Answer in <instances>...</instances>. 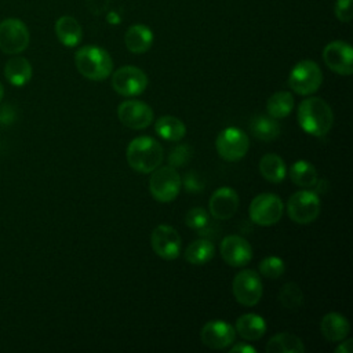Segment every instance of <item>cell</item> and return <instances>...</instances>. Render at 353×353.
I'll return each mask as SVG.
<instances>
[{
    "instance_id": "6da1fadb",
    "label": "cell",
    "mask_w": 353,
    "mask_h": 353,
    "mask_svg": "<svg viewBox=\"0 0 353 353\" xmlns=\"http://www.w3.org/2000/svg\"><path fill=\"white\" fill-rule=\"evenodd\" d=\"M296 117L299 127L313 137L325 135L334 123L331 106L319 97H309L301 101Z\"/></svg>"
},
{
    "instance_id": "7a4b0ae2",
    "label": "cell",
    "mask_w": 353,
    "mask_h": 353,
    "mask_svg": "<svg viewBox=\"0 0 353 353\" xmlns=\"http://www.w3.org/2000/svg\"><path fill=\"white\" fill-rule=\"evenodd\" d=\"M127 161L128 165L141 172L150 174L161 165L164 159L163 146L152 137H137L127 146Z\"/></svg>"
},
{
    "instance_id": "3957f363",
    "label": "cell",
    "mask_w": 353,
    "mask_h": 353,
    "mask_svg": "<svg viewBox=\"0 0 353 353\" xmlns=\"http://www.w3.org/2000/svg\"><path fill=\"white\" fill-rule=\"evenodd\" d=\"M74 65L81 76L99 81L110 76L113 61L109 52L98 46H84L74 54Z\"/></svg>"
},
{
    "instance_id": "277c9868",
    "label": "cell",
    "mask_w": 353,
    "mask_h": 353,
    "mask_svg": "<svg viewBox=\"0 0 353 353\" xmlns=\"http://www.w3.org/2000/svg\"><path fill=\"white\" fill-rule=\"evenodd\" d=\"M323 83L320 66L310 59L299 61L290 72L288 85L299 95H310L316 92Z\"/></svg>"
},
{
    "instance_id": "5b68a950",
    "label": "cell",
    "mask_w": 353,
    "mask_h": 353,
    "mask_svg": "<svg viewBox=\"0 0 353 353\" xmlns=\"http://www.w3.org/2000/svg\"><path fill=\"white\" fill-rule=\"evenodd\" d=\"M149 190L153 199L160 203H170L175 200L181 190V175L178 174L176 168L164 165L152 171Z\"/></svg>"
},
{
    "instance_id": "8992f818",
    "label": "cell",
    "mask_w": 353,
    "mask_h": 353,
    "mask_svg": "<svg viewBox=\"0 0 353 353\" xmlns=\"http://www.w3.org/2000/svg\"><path fill=\"white\" fill-rule=\"evenodd\" d=\"M321 203L316 192L303 189L295 192L287 201V212L292 222L306 225L313 221L320 214Z\"/></svg>"
},
{
    "instance_id": "52a82bcc",
    "label": "cell",
    "mask_w": 353,
    "mask_h": 353,
    "mask_svg": "<svg viewBox=\"0 0 353 353\" xmlns=\"http://www.w3.org/2000/svg\"><path fill=\"white\" fill-rule=\"evenodd\" d=\"M284 212L283 200L274 193H261L250 203L248 214L254 223L272 226L277 223Z\"/></svg>"
},
{
    "instance_id": "ba28073f",
    "label": "cell",
    "mask_w": 353,
    "mask_h": 353,
    "mask_svg": "<svg viewBox=\"0 0 353 353\" xmlns=\"http://www.w3.org/2000/svg\"><path fill=\"white\" fill-rule=\"evenodd\" d=\"M215 148L221 159L226 161H239L247 154L250 141L247 134L240 128L226 127L218 134Z\"/></svg>"
},
{
    "instance_id": "9c48e42d",
    "label": "cell",
    "mask_w": 353,
    "mask_h": 353,
    "mask_svg": "<svg viewBox=\"0 0 353 353\" xmlns=\"http://www.w3.org/2000/svg\"><path fill=\"white\" fill-rule=\"evenodd\" d=\"M232 291L240 305L254 306L261 301L263 294L262 280L255 270L243 269L234 276Z\"/></svg>"
},
{
    "instance_id": "30bf717a",
    "label": "cell",
    "mask_w": 353,
    "mask_h": 353,
    "mask_svg": "<svg viewBox=\"0 0 353 353\" xmlns=\"http://www.w3.org/2000/svg\"><path fill=\"white\" fill-rule=\"evenodd\" d=\"M112 87L123 97H137L146 90L148 76L137 66H121L112 74Z\"/></svg>"
},
{
    "instance_id": "8fae6325",
    "label": "cell",
    "mask_w": 353,
    "mask_h": 353,
    "mask_svg": "<svg viewBox=\"0 0 353 353\" xmlns=\"http://www.w3.org/2000/svg\"><path fill=\"white\" fill-rule=\"evenodd\" d=\"M29 44V30L17 18H7L0 22V50L6 54H19Z\"/></svg>"
},
{
    "instance_id": "7c38bea8",
    "label": "cell",
    "mask_w": 353,
    "mask_h": 353,
    "mask_svg": "<svg viewBox=\"0 0 353 353\" xmlns=\"http://www.w3.org/2000/svg\"><path fill=\"white\" fill-rule=\"evenodd\" d=\"M152 108L138 99L123 101L117 106V117L120 123L131 130H143L153 123Z\"/></svg>"
},
{
    "instance_id": "4fadbf2b",
    "label": "cell",
    "mask_w": 353,
    "mask_h": 353,
    "mask_svg": "<svg viewBox=\"0 0 353 353\" xmlns=\"http://www.w3.org/2000/svg\"><path fill=\"white\" fill-rule=\"evenodd\" d=\"M150 245L156 255L165 261H172L181 254V236L170 225H159L150 234Z\"/></svg>"
},
{
    "instance_id": "5bb4252c",
    "label": "cell",
    "mask_w": 353,
    "mask_h": 353,
    "mask_svg": "<svg viewBox=\"0 0 353 353\" xmlns=\"http://www.w3.org/2000/svg\"><path fill=\"white\" fill-rule=\"evenodd\" d=\"M323 59L338 74L349 76L353 72V50L345 41L335 40L328 43L323 50Z\"/></svg>"
},
{
    "instance_id": "9a60e30c",
    "label": "cell",
    "mask_w": 353,
    "mask_h": 353,
    "mask_svg": "<svg viewBox=\"0 0 353 353\" xmlns=\"http://www.w3.org/2000/svg\"><path fill=\"white\" fill-rule=\"evenodd\" d=\"M221 256L222 259L233 268H241L252 259L251 244L239 234L225 236L221 241Z\"/></svg>"
},
{
    "instance_id": "2e32d148",
    "label": "cell",
    "mask_w": 353,
    "mask_h": 353,
    "mask_svg": "<svg viewBox=\"0 0 353 353\" xmlns=\"http://www.w3.org/2000/svg\"><path fill=\"white\" fill-rule=\"evenodd\" d=\"M200 338L210 349H225L234 342L236 330L223 320H211L203 325Z\"/></svg>"
},
{
    "instance_id": "e0dca14e",
    "label": "cell",
    "mask_w": 353,
    "mask_h": 353,
    "mask_svg": "<svg viewBox=\"0 0 353 353\" xmlns=\"http://www.w3.org/2000/svg\"><path fill=\"white\" fill-rule=\"evenodd\" d=\"M239 207V196L234 189L222 186L216 189L208 201L210 214L218 221H226L234 215Z\"/></svg>"
},
{
    "instance_id": "ac0fdd59",
    "label": "cell",
    "mask_w": 353,
    "mask_h": 353,
    "mask_svg": "<svg viewBox=\"0 0 353 353\" xmlns=\"http://www.w3.org/2000/svg\"><path fill=\"white\" fill-rule=\"evenodd\" d=\"M320 331L330 342H339L350 332V324L345 316L336 312L327 313L320 321Z\"/></svg>"
},
{
    "instance_id": "d6986e66",
    "label": "cell",
    "mask_w": 353,
    "mask_h": 353,
    "mask_svg": "<svg viewBox=\"0 0 353 353\" xmlns=\"http://www.w3.org/2000/svg\"><path fill=\"white\" fill-rule=\"evenodd\" d=\"M234 330L245 341H258L266 332V321L256 313H245L236 320Z\"/></svg>"
},
{
    "instance_id": "ffe728a7",
    "label": "cell",
    "mask_w": 353,
    "mask_h": 353,
    "mask_svg": "<svg viewBox=\"0 0 353 353\" xmlns=\"http://www.w3.org/2000/svg\"><path fill=\"white\" fill-rule=\"evenodd\" d=\"M124 43L128 51L134 54H143L152 47L153 33L146 25H132L125 32Z\"/></svg>"
},
{
    "instance_id": "44dd1931",
    "label": "cell",
    "mask_w": 353,
    "mask_h": 353,
    "mask_svg": "<svg viewBox=\"0 0 353 353\" xmlns=\"http://www.w3.org/2000/svg\"><path fill=\"white\" fill-rule=\"evenodd\" d=\"M55 33L58 40L66 47H74L81 40V26L70 15H63L55 22Z\"/></svg>"
},
{
    "instance_id": "7402d4cb",
    "label": "cell",
    "mask_w": 353,
    "mask_h": 353,
    "mask_svg": "<svg viewBox=\"0 0 353 353\" xmlns=\"http://www.w3.org/2000/svg\"><path fill=\"white\" fill-rule=\"evenodd\" d=\"M4 76L12 85H25L32 77V65L23 57H12L4 66Z\"/></svg>"
},
{
    "instance_id": "603a6c76",
    "label": "cell",
    "mask_w": 353,
    "mask_h": 353,
    "mask_svg": "<svg viewBox=\"0 0 353 353\" xmlns=\"http://www.w3.org/2000/svg\"><path fill=\"white\" fill-rule=\"evenodd\" d=\"M154 131L160 138L168 142H178L186 135V125L178 117L161 116L154 123Z\"/></svg>"
},
{
    "instance_id": "cb8c5ba5",
    "label": "cell",
    "mask_w": 353,
    "mask_h": 353,
    "mask_svg": "<svg viewBox=\"0 0 353 353\" xmlns=\"http://www.w3.org/2000/svg\"><path fill=\"white\" fill-rule=\"evenodd\" d=\"M268 353H303L305 346L301 338L291 332H279L266 343Z\"/></svg>"
},
{
    "instance_id": "d4e9b609",
    "label": "cell",
    "mask_w": 353,
    "mask_h": 353,
    "mask_svg": "<svg viewBox=\"0 0 353 353\" xmlns=\"http://www.w3.org/2000/svg\"><path fill=\"white\" fill-rule=\"evenodd\" d=\"M259 172L266 181L272 183H279L285 178L287 167L284 160L279 154L266 153L259 160Z\"/></svg>"
},
{
    "instance_id": "484cf974",
    "label": "cell",
    "mask_w": 353,
    "mask_h": 353,
    "mask_svg": "<svg viewBox=\"0 0 353 353\" xmlns=\"http://www.w3.org/2000/svg\"><path fill=\"white\" fill-rule=\"evenodd\" d=\"M214 254H215V247L210 240L197 239L186 247L183 256L189 263L200 266L210 262L214 258Z\"/></svg>"
},
{
    "instance_id": "4316f807",
    "label": "cell",
    "mask_w": 353,
    "mask_h": 353,
    "mask_svg": "<svg viewBox=\"0 0 353 353\" xmlns=\"http://www.w3.org/2000/svg\"><path fill=\"white\" fill-rule=\"evenodd\" d=\"M250 132L256 139L269 142L280 135V124L270 116H255L250 123Z\"/></svg>"
},
{
    "instance_id": "83f0119b",
    "label": "cell",
    "mask_w": 353,
    "mask_h": 353,
    "mask_svg": "<svg viewBox=\"0 0 353 353\" xmlns=\"http://www.w3.org/2000/svg\"><path fill=\"white\" fill-rule=\"evenodd\" d=\"M290 178L291 181L301 188H313L319 181V174L314 165L306 160H298L292 163L290 167Z\"/></svg>"
},
{
    "instance_id": "f1b7e54d",
    "label": "cell",
    "mask_w": 353,
    "mask_h": 353,
    "mask_svg": "<svg viewBox=\"0 0 353 353\" xmlns=\"http://www.w3.org/2000/svg\"><path fill=\"white\" fill-rule=\"evenodd\" d=\"M295 101L291 92L288 91H277L272 94L266 102V112L273 119H284L294 109Z\"/></svg>"
},
{
    "instance_id": "f546056e",
    "label": "cell",
    "mask_w": 353,
    "mask_h": 353,
    "mask_svg": "<svg viewBox=\"0 0 353 353\" xmlns=\"http://www.w3.org/2000/svg\"><path fill=\"white\" fill-rule=\"evenodd\" d=\"M279 301L284 309L296 310L303 303V294L296 283H285L279 291Z\"/></svg>"
},
{
    "instance_id": "4dcf8cb0",
    "label": "cell",
    "mask_w": 353,
    "mask_h": 353,
    "mask_svg": "<svg viewBox=\"0 0 353 353\" xmlns=\"http://www.w3.org/2000/svg\"><path fill=\"white\" fill-rule=\"evenodd\" d=\"M185 223L190 229L200 233L201 236H204L207 233V230L211 228L208 212L201 207H194V208L189 210L188 214L185 215Z\"/></svg>"
},
{
    "instance_id": "1f68e13d",
    "label": "cell",
    "mask_w": 353,
    "mask_h": 353,
    "mask_svg": "<svg viewBox=\"0 0 353 353\" xmlns=\"http://www.w3.org/2000/svg\"><path fill=\"white\" fill-rule=\"evenodd\" d=\"M259 273L266 279H279L285 272V263L280 256L270 255L263 258L259 265Z\"/></svg>"
},
{
    "instance_id": "d6a6232c",
    "label": "cell",
    "mask_w": 353,
    "mask_h": 353,
    "mask_svg": "<svg viewBox=\"0 0 353 353\" xmlns=\"http://www.w3.org/2000/svg\"><path fill=\"white\" fill-rule=\"evenodd\" d=\"M192 148L188 143H179L168 154V163L171 167H183L192 157Z\"/></svg>"
},
{
    "instance_id": "836d02e7",
    "label": "cell",
    "mask_w": 353,
    "mask_h": 353,
    "mask_svg": "<svg viewBox=\"0 0 353 353\" xmlns=\"http://www.w3.org/2000/svg\"><path fill=\"white\" fill-rule=\"evenodd\" d=\"M181 188H183L188 193H199L204 189V181L194 171H188L181 179Z\"/></svg>"
},
{
    "instance_id": "e575fe53",
    "label": "cell",
    "mask_w": 353,
    "mask_h": 353,
    "mask_svg": "<svg viewBox=\"0 0 353 353\" xmlns=\"http://www.w3.org/2000/svg\"><path fill=\"white\" fill-rule=\"evenodd\" d=\"M335 15L342 22H349L352 19V0H336Z\"/></svg>"
},
{
    "instance_id": "d590c367",
    "label": "cell",
    "mask_w": 353,
    "mask_h": 353,
    "mask_svg": "<svg viewBox=\"0 0 353 353\" xmlns=\"http://www.w3.org/2000/svg\"><path fill=\"white\" fill-rule=\"evenodd\" d=\"M12 120H14V109L10 105L0 108V123L8 124V123H12Z\"/></svg>"
},
{
    "instance_id": "8d00e7d4",
    "label": "cell",
    "mask_w": 353,
    "mask_h": 353,
    "mask_svg": "<svg viewBox=\"0 0 353 353\" xmlns=\"http://www.w3.org/2000/svg\"><path fill=\"white\" fill-rule=\"evenodd\" d=\"M108 3H109V0H88L87 4H88V8L92 12L98 14V12H102L106 8Z\"/></svg>"
},
{
    "instance_id": "74e56055",
    "label": "cell",
    "mask_w": 353,
    "mask_h": 353,
    "mask_svg": "<svg viewBox=\"0 0 353 353\" xmlns=\"http://www.w3.org/2000/svg\"><path fill=\"white\" fill-rule=\"evenodd\" d=\"M230 353H236V352H241V353H256V349L248 343H243V342H239L236 345H233L229 350Z\"/></svg>"
},
{
    "instance_id": "f35d334b",
    "label": "cell",
    "mask_w": 353,
    "mask_h": 353,
    "mask_svg": "<svg viewBox=\"0 0 353 353\" xmlns=\"http://www.w3.org/2000/svg\"><path fill=\"white\" fill-rule=\"evenodd\" d=\"M343 341V339H342ZM336 353H352L353 352V341L352 339H346L342 343H339L335 347Z\"/></svg>"
},
{
    "instance_id": "ab89813d",
    "label": "cell",
    "mask_w": 353,
    "mask_h": 353,
    "mask_svg": "<svg viewBox=\"0 0 353 353\" xmlns=\"http://www.w3.org/2000/svg\"><path fill=\"white\" fill-rule=\"evenodd\" d=\"M3 95H4V88H3V84L0 83V101L3 99Z\"/></svg>"
}]
</instances>
